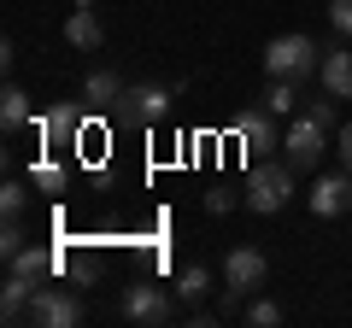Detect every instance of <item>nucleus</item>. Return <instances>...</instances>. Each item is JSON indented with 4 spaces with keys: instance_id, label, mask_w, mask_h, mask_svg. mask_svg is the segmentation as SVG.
I'll use <instances>...</instances> for the list:
<instances>
[{
    "instance_id": "nucleus-1",
    "label": "nucleus",
    "mask_w": 352,
    "mask_h": 328,
    "mask_svg": "<svg viewBox=\"0 0 352 328\" xmlns=\"http://www.w3.org/2000/svg\"><path fill=\"white\" fill-rule=\"evenodd\" d=\"M241 200H247L258 217L282 211V205L294 200V164H288V159H252V170H247V188H241Z\"/></svg>"
},
{
    "instance_id": "nucleus-2",
    "label": "nucleus",
    "mask_w": 352,
    "mask_h": 328,
    "mask_svg": "<svg viewBox=\"0 0 352 328\" xmlns=\"http://www.w3.org/2000/svg\"><path fill=\"white\" fill-rule=\"evenodd\" d=\"M317 65H323V47H317L311 36H300V30L270 36V47H264V71H270V76H288V82L317 76Z\"/></svg>"
},
{
    "instance_id": "nucleus-3",
    "label": "nucleus",
    "mask_w": 352,
    "mask_h": 328,
    "mask_svg": "<svg viewBox=\"0 0 352 328\" xmlns=\"http://www.w3.org/2000/svg\"><path fill=\"white\" fill-rule=\"evenodd\" d=\"M24 323L30 328H76V323H82V299H76L71 288H47V281H41V288L30 293Z\"/></svg>"
},
{
    "instance_id": "nucleus-4",
    "label": "nucleus",
    "mask_w": 352,
    "mask_h": 328,
    "mask_svg": "<svg viewBox=\"0 0 352 328\" xmlns=\"http://www.w3.org/2000/svg\"><path fill=\"white\" fill-rule=\"evenodd\" d=\"M323 152H329V124H317L311 112H300L288 124V135H282V159H288L294 170H317Z\"/></svg>"
},
{
    "instance_id": "nucleus-5",
    "label": "nucleus",
    "mask_w": 352,
    "mask_h": 328,
    "mask_svg": "<svg viewBox=\"0 0 352 328\" xmlns=\"http://www.w3.org/2000/svg\"><path fill=\"white\" fill-rule=\"evenodd\" d=\"M229 129H235V141H241V152H247V164H252V159H270V152L282 147L276 112H264V106H247V112H241Z\"/></svg>"
},
{
    "instance_id": "nucleus-6",
    "label": "nucleus",
    "mask_w": 352,
    "mask_h": 328,
    "mask_svg": "<svg viewBox=\"0 0 352 328\" xmlns=\"http://www.w3.org/2000/svg\"><path fill=\"white\" fill-rule=\"evenodd\" d=\"M264 281H270V258H264L258 246H229L223 253V288L229 293L247 299V293H258Z\"/></svg>"
},
{
    "instance_id": "nucleus-7",
    "label": "nucleus",
    "mask_w": 352,
    "mask_h": 328,
    "mask_svg": "<svg viewBox=\"0 0 352 328\" xmlns=\"http://www.w3.org/2000/svg\"><path fill=\"white\" fill-rule=\"evenodd\" d=\"M124 316H129V323L159 328V323L176 316V305H170V293H164L159 281H129V288H124Z\"/></svg>"
},
{
    "instance_id": "nucleus-8",
    "label": "nucleus",
    "mask_w": 352,
    "mask_h": 328,
    "mask_svg": "<svg viewBox=\"0 0 352 328\" xmlns=\"http://www.w3.org/2000/svg\"><path fill=\"white\" fill-rule=\"evenodd\" d=\"M170 89H159V82H135V89H124V100H118V112L129 117V124H164L170 117Z\"/></svg>"
},
{
    "instance_id": "nucleus-9",
    "label": "nucleus",
    "mask_w": 352,
    "mask_h": 328,
    "mask_svg": "<svg viewBox=\"0 0 352 328\" xmlns=\"http://www.w3.org/2000/svg\"><path fill=\"white\" fill-rule=\"evenodd\" d=\"M305 200H311V211H317V217H340V211H352V170L340 164V170L317 176Z\"/></svg>"
},
{
    "instance_id": "nucleus-10",
    "label": "nucleus",
    "mask_w": 352,
    "mask_h": 328,
    "mask_svg": "<svg viewBox=\"0 0 352 328\" xmlns=\"http://www.w3.org/2000/svg\"><path fill=\"white\" fill-rule=\"evenodd\" d=\"M317 76H323V89L335 94V100H352V47H323Z\"/></svg>"
},
{
    "instance_id": "nucleus-11",
    "label": "nucleus",
    "mask_w": 352,
    "mask_h": 328,
    "mask_svg": "<svg viewBox=\"0 0 352 328\" xmlns=\"http://www.w3.org/2000/svg\"><path fill=\"white\" fill-rule=\"evenodd\" d=\"M65 41H71V47H82V53H94V47L106 41L100 18H94V0H76V12L65 18Z\"/></svg>"
},
{
    "instance_id": "nucleus-12",
    "label": "nucleus",
    "mask_w": 352,
    "mask_h": 328,
    "mask_svg": "<svg viewBox=\"0 0 352 328\" xmlns=\"http://www.w3.org/2000/svg\"><path fill=\"white\" fill-rule=\"evenodd\" d=\"M6 264H12V276L47 281L53 270H59V253H53V246H24V253H12V258H6Z\"/></svg>"
},
{
    "instance_id": "nucleus-13",
    "label": "nucleus",
    "mask_w": 352,
    "mask_h": 328,
    "mask_svg": "<svg viewBox=\"0 0 352 328\" xmlns=\"http://www.w3.org/2000/svg\"><path fill=\"white\" fill-rule=\"evenodd\" d=\"M41 281H30V276H6V288H0V316L6 323H24V311H30V293H36Z\"/></svg>"
},
{
    "instance_id": "nucleus-14",
    "label": "nucleus",
    "mask_w": 352,
    "mask_h": 328,
    "mask_svg": "<svg viewBox=\"0 0 352 328\" xmlns=\"http://www.w3.org/2000/svg\"><path fill=\"white\" fill-rule=\"evenodd\" d=\"M24 124H30V94L18 89V82H6V89H0V129L18 135Z\"/></svg>"
},
{
    "instance_id": "nucleus-15",
    "label": "nucleus",
    "mask_w": 352,
    "mask_h": 328,
    "mask_svg": "<svg viewBox=\"0 0 352 328\" xmlns=\"http://www.w3.org/2000/svg\"><path fill=\"white\" fill-rule=\"evenodd\" d=\"M82 100L88 106H118V100H124V76H118V71H94L82 82Z\"/></svg>"
},
{
    "instance_id": "nucleus-16",
    "label": "nucleus",
    "mask_w": 352,
    "mask_h": 328,
    "mask_svg": "<svg viewBox=\"0 0 352 328\" xmlns=\"http://www.w3.org/2000/svg\"><path fill=\"white\" fill-rule=\"evenodd\" d=\"M36 129H41V141H71L76 129H82V112H76V106H53Z\"/></svg>"
},
{
    "instance_id": "nucleus-17",
    "label": "nucleus",
    "mask_w": 352,
    "mask_h": 328,
    "mask_svg": "<svg viewBox=\"0 0 352 328\" xmlns=\"http://www.w3.org/2000/svg\"><path fill=\"white\" fill-rule=\"evenodd\" d=\"M206 293H212V270H206V264H188L182 276H176V299H182V305L206 299Z\"/></svg>"
},
{
    "instance_id": "nucleus-18",
    "label": "nucleus",
    "mask_w": 352,
    "mask_h": 328,
    "mask_svg": "<svg viewBox=\"0 0 352 328\" xmlns=\"http://www.w3.org/2000/svg\"><path fill=\"white\" fill-rule=\"evenodd\" d=\"M30 182H36L41 194H65V182H71V170H65L59 159H36V164H30Z\"/></svg>"
},
{
    "instance_id": "nucleus-19",
    "label": "nucleus",
    "mask_w": 352,
    "mask_h": 328,
    "mask_svg": "<svg viewBox=\"0 0 352 328\" xmlns=\"http://www.w3.org/2000/svg\"><path fill=\"white\" fill-rule=\"evenodd\" d=\"M258 106H264V112H276V117H282V112H294V106H300V89H294L288 76H270V94H264Z\"/></svg>"
},
{
    "instance_id": "nucleus-20",
    "label": "nucleus",
    "mask_w": 352,
    "mask_h": 328,
    "mask_svg": "<svg viewBox=\"0 0 352 328\" xmlns=\"http://www.w3.org/2000/svg\"><path fill=\"white\" fill-rule=\"evenodd\" d=\"M30 188H36V182H6V188H0V211H6V217H24L30 211Z\"/></svg>"
},
{
    "instance_id": "nucleus-21",
    "label": "nucleus",
    "mask_w": 352,
    "mask_h": 328,
    "mask_svg": "<svg viewBox=\"0 0 352 328\" xmlns=\"http://www.w3.org/2000/svg\"><path fill=\"white\" fill-rule=\"evenodd\" d=\"M30 246V235H24V217H6V229H0V253L12 258V253H24Z\"/></svg>"
},
{
    "instance_id": "nucleus-22",
    "label": "nucleus",
    "mask_w": 352,
    "mask_h": 328,
    "mask_svg": "<svg viewBox=\"0 0 352 328\" xmlns=\"http://www.w3.org/2000/svg\"><path fill=\"white\" fill-rule=\"evenodd\" d=\"M247 323H258V328H276V323H282V305H276V299H258V305H247Z\"/></svg>"
},
{
    "instance_id": "nucleus-23",
    "label": "nucleus",
    "mask_w": 352,
    "mask_h": 328,
    "mask_svg": "<svg viewBox=\"0 0 352 328\" xmlns=\"http://www.w3.org/2000/svg\"><path fill=\"white\" fill-rule=\"evenodd\" d=\"M329 24H335L340 36H352V0H329Z\"/></svg>"
},
{
    "instance_id": "nucleus-24",
    "label": "nucleus",
    "mask_w": 352,
    "mask_h": 328,
    "mask_svg": "<svg viewBox=\"0 0 352 328\" xmlns=\"http://www.w3.org/2000/svg\"><path fill=\"white\" fill-rule=\"evenodd\" d=\"M335 152H340V164L352 170V124H340V129H335Z\"/></svg>"
},
{
    "instance_id": "nucleus-25",
    "label": "nucleus",
    "mask_w": 352,
    "mask_h": 328,
    "mask_svg": "<svg viewBox=\"0 0 352 328\" xmlns=\"http://www.w3.org/2000/svg\"><path fill=\"white\" fill-rule=\"evenodd\" d=\"M235 200H241V194H229V188H212V194H206V211H229Z\"/></svg>"
}]
</instances>
